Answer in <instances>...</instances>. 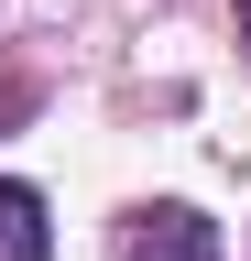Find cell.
Masks as SVG:
<instances>
[{"instance_id": "3957f363", "label": "cell", "mask_w": 251, "mask_h": 261, "mask_svg": "<svg viewBox=\"0 0 251 261\" xmlns=\"http://www.w3.org/2000/svg\"><path fill=\"white\" fill-rule=\"evenodd\" d=\"M240 22H251V0H240Z\"/></svg>"}, {"instance_id": "7a4b0ae2", "label": "cell", "mask_w": 251, "mask_h": 261, "mask_svg": "<svg viewBox=\"0 0 251 261\" xmlns=\"http://www.w3.org/2000/svg\"><path fill=\"white\" fill-rule=\"evenodd\" d=\"M44 250H55L44 196H33V185H0V261H44Z\"/></svg>"}, {"instance_id": "6da1fadb", "label": "cell", "mask_w": 251, "mask_h": 261, "mask_svg": "<svg viewBox=\"0 0 251 261\" xmlns=\"http://www.w3.org/2000/svg\"><path fill=\"white\" fill-rule=\"evenodd\" d=\"M120 261H218V228L197 207H142L120 228Z\"/></svg>"}]
</instances>
